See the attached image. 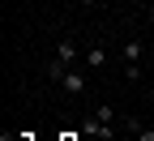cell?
I'll return each instance as SVG.
<instances>
[{"mask_svg":"<svg viewBox=\"0 0 154 141\" xmlns=\"http://www.w3.org/2000/svg\"><path fill=\"white\" fill-rule=\"evenodd\" d=\"M60 86H64L69 94H86V73H82V69H69V73H64V81H60Z\"/></svg>","mask_w":154,"mask_h":141,"instance_id":"6da1fadb","label":"cell"},{"mask_svg":"<svg viewBox=\"0 0 154 141\" xmlns=\"http://www.w3.org/2000/svg\"><path fill=\"white\" fill-rule=\"evenodd\" d=\"M141 51H146V43H141V38H128V43L120 47V56H124V64H141Z\"/></svg>","mask_w":154,"mask_h":141,"instance_id":"7a4b0ae2","label":"cell"},{"mask_svg":"<svg viewBox=\"0 0 154 141\" xmlns=\"http://www.w3.org/2000/svg\"><path fill=\"white\" fill-rule=\"evenodd\" d=\"M86 69H107V47H103V43L86 47Z\"/></svg>","mask_w":154,"mask_h":141,"instance_id":"3957f363","label":"cell"},{"mask_svg":"<svg viewBox=\"0 0 154 141\" xmlns=\"http://www.w3.org/2000/svg\"><path fill=\"white\" fill-rule=\"evenodd\" d=\"M82 133L86 137H111V124H103L99 115H90V120H82Z\"/></svg>","mask_w":154,"mask_h":141,"instance_id":"277c9868","label":"cell"},{"mask_svg":"<svg viewBox=\"0 0 154 141\" xmlns=\"http://www.w3.org/2000/svg\"><path fill=\"white\" fill-rule=\"evenodd\" d=\"M56 60H64L69 69L77 64V43H73V38H60V43H56Z\"/></svg>","mask_w":154,"mask_h":141,"instance_id":"5b68a950","label":"cell"},{"mask_svg":"<svg viewBox=\"0 0 154 141\" xmlns=\"http://www.w3.org/2000/svg\"><path fill=\"white\" fill-rule=\"evenodd\" d=\"M43 73H47V81H56V86H60V81H64V73H69V64H64V60H56V56H51Z\"/></svg>","mask_w":154,"mask_h":141,"instance_id":"8992f818","label":"cell"},{"mask_svg":"<svg viewBox=\"0 0 154 141\" xmlns=\"http://www.w3.org/2000/svg\"><path fill=\"white\" fill-rule=\"evenodd\" d=\"M124 77L128 81H141V64H124Z\"/></svg>","mask_w":154,"mask_h":141,"instance_id":"52a82bcc","label":"cell"},{"mask_svg":"<svg viewBox=\"0 0 154 141\" xmlns=\"http://www.w3.org/2000/svg\"><path fill=\"white\" fill-rule=\"evenodd\" d=\"M146 17H150V26H154V0H150V9H146Z\"/></svg>","mask_w":154,"mask_h":141,"instance_id":"ba28073f","label":"cell"},{"mask_svg":"<svg viewBox=\"0 0 154 141\" xmlns=\"http://www.w3.org/2000/svg\"><path fill=\"white\" fill-rule=\"evenodd\" d=\"M77 5H86V9H94V5H99V0H77Z\"/></svg>","mask_w":154,"mask_h":141,"instance_id":"9c48e42d","label":"cell"}]
</instances>
